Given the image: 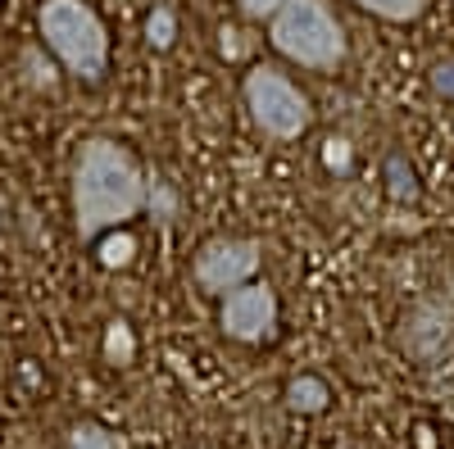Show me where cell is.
<instances>
[{
  "label": "cell",
  "instance_id": "1",
  "mask_svg": "<svg viewBox=\"0 0 454 449\" xmlns=\"http://www.w3.org/2000/svg\"><path fill=\"white\" fill-rule=\"evenodd\" d=\"M150 182L119 141H87L73 164V222L82 241H100L145 209Z\"/></svg>",
  "mask_w": 454,
  "mask_h": 449
},
{
  "label": "cell",
  "instance_id": "2",
  "mask_svg": "<svg viewBox=\"0 0 454 449\" xmlns=\"http://www.w3.org/2000/svg\"><path fill=\"white\" fill-rule=\"evenodd\" d=\"M42 36L55 50V59L82 82H100L105 64H109V32L100 23V14L87 5V0H46L42 14Z\"/></svg>",
  "mask_w": 454,
  "mask_h": 449
},
{
  "label": "cell",
  "instance_id": "3",
  "mask_svg": "<svg viewBox=\"0 0 454 449\" xmlns=\"http://www.w3.org/2000/svg\"><path fill=\"white\" fill-rule=\"evenodd\" d=\"M269 42L300 68L314 73H332L340 59H346V32L332 19V10L323 0H291L273 14Z\"/></svg>",
  "mask_w": 454,
  "mask_h": 449
},
{
  "label": "cell",
  "instance_id": "4",
  "mask_svg": "<svg viewBox=\"0 0 454 449\" xmlns=\"http://www.w3.org/2000/svg\"><path fill=\"white\" fill-rule=\"evenodd\" d=\"M241 96H246L250 119L273 141H295V136H305L309 123H314V109H309L305 91H300L291 78H282L278 68H250Z\"/></svg>",
  "mask_w": 454,
  "mask_h": 449
},
{
  "label": "cell",
  "instance_id": "5",
  "mask_svg": "<svg viewBox=\"0 0 454 449\" xmlns=\"http://www.w3.org/2000/svg\"><path fill=\"white\" fill-rule=\"evenodd\" d=\"M395 345L409 363H423V368H436L450 354V345H454V282L427 290L423 299H413V309L400 318Z\"/></svg>",
  "mask_w": 454,
  "mask_h": 449
},
{
  "label": "cell",
  "instance_id": "6",
  "mask_svg": "<svg viewBox=\"0 0 454 449\" xmlns=\"http://www.w3.org/2000/svg\"><path fill=\"white\" fill-rule=\"evenodd\" d=\"M259 254H263V245L254 236H214L200 245L192 277L205 295H227L259 273Z\"/></svg>",
  "mask_w": 454,
  "mask_h": 449
},
{
  "label": "cell",
  "instance_id": "7",
  "mask_svg": "<svg viewBox=\"0 0 454 449\" xmlns=\"http://www.w3.org/2000/svg\"><path fill=\"white\" fill-rule=\"evenodd\" d=\"M218 327L241 345L273 341V331H278V295H273V286L269 282H246L237 290H227Z\"/></svg>",
  "mask_w": 454,
  "mask_h": 449
},
{
  "label": "cell",
  "instance_id": "8",
  "mask_svg": "<svg viewBox=\"0 0 454 449\" xmlns=\"http://www.w3.org/2000/svg\"><path fill=\"white\" fill-rule=\"evenodd\" d=\"M327 404H332V386L323 377H314V372H300V377L286 382V408L291 414H323Z\"/></svg>",
  "mask_w": 454,
  "mask_h": 449
},
{
  "label": "cell",
  "instance_id": "9",
  "mask_svg": "<svg viewBox=\"0 0 454 449\" xmlns=\"http://www.w3.org/2000/svg\"><path fill=\"white\" fill-rule=\"evenodd\" d=\"M105 359H109L114 368H128V363L137 359V336H132V327H128L123 318L105 327Z\"/></svg>",
  "mask_w": 454,
  "mask_h": 449
},
{
  "label": "cell",
  "instance_id": "10",
  "mask_svg": "<svg viewBox=\"0 0 454 449\" xmlns=\"http://www.w3.org/2000/svg\"><path fill=\"white\" fill-rule=\"evenodd\" d=\"M355 5L377 14V19H387V23H413L427 10V0H355Z\"/></svg>",
  "mask_w": 454,
  "mask_h": 449
},
{
  "label": "cell",
  "instance_id": "11",
  "mask_svg": "<svg viewBox=\"0 0 454 449\" xmlns=\"http://www.w3.org/2000/svg\"><path fill=\"white\" fill-rule=\"evenodd\" d=\"M173 36H177V14H173L168 5L150 10V19H145V42L155 46V50H168V46H173Z\"/></svg>",
  "mask_w": 454,
  "mask_h": 449
},
{
  "label": "cell",
  "instance_id": "12",
  "mask_svg": "<svg viewBox=\"0 0 454 449\" xmlns=\"http://www.w3.org/2000/svg\"><path fill=\"white\" fill-rule=\"evenodd\" d=\"M387 182H391V196L395 200H419V182H413V168L404 164V155L387 159Z\"/></svg>",
  "mask_w": 454,
  "mask_h": 449
},
{
  "label": "cell",
  "instance_id": "13",
  "mask_svg": "<svg viewBox=\"0 0 454 449\" xmlns=\"http://www.w3.org/2000/svg\"><path fill=\"white\" fill-rule=\"evenodd\" d=\"M145 209L155 213L160 222H173V218H177V196H173V186H168V182H150V191H145Z\"/></svg>",
  "mask_w": 454,
  "mask_h": 449
},
{
  "label": "cell",
  "instance_id": "14",
  "mask_svg": "<svg viewBox=\"0 0 454 449\" xmlns=\"http://www.w3.org/2000/svg\"><path fill=\"white\" fill-rule=\"evenodd\" d=\"M132 236H119V241H105L100 245V264L105 268H123V264H132Z\"/></svg>",
  "mask_w": 454,
  "mask_h": 449
},
{
  "label": "cell",
  "instance_id": "15",
  "mask_svg": "<svg viewBox=\"0 0 454 449\" xmlns=\"http://www.w3.org/2000/svg\"><path fill=\"white\" fill-rule=\"evenodd\" d=\"M237 5H241L246 19H273L282 5H291V0H237Z\"/></svg>",
  "mask_w": 454,
  "mask_h": 449
},
{
  "label": "cell",
  "instance_id": "16",
  "mask_svg": "<svg viewBox=\"0 0 454 449\" xmlns=\"http://www.w3.org/2000/svg\"><path fill=\"white\" fill-rule=\"evenodd\" d=\"M432 87H436V96L454 100V64H436L432 68Z\"/></svg>",
  "mask_w": 454,
  "mask_h": 449
},
{
  "label": "cell",
  "instance_id": "17",
  "mask_svg": "<svg viewBox=\"0 0 454 449\" xmlns=\"http://www.w3.org/2000/svg\"><path fill=\"white\" fill-rule=\"evenodd\" d=\"M327 164L332 168H346L350 164V145L346 141H327Z\"/></svg>",
  "mask_w": 454,
  "mask_h": 449
}]
</instances>
